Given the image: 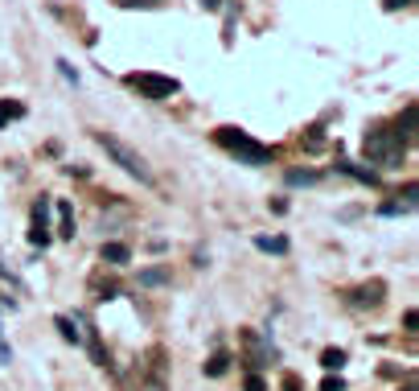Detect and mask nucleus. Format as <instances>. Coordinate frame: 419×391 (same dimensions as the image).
I'll list each match as a JSON object with an SVG mask.
<instances>
[{
	"label": "nucleus",
	"instance_id": "obj_1",
	"mask_svg": "<svg viewBox=\"0 0 419 391\" xmlns=\"http://www.w3.org/2000/svg\"><path fill=\"white\" fill-rule=\"evenodd\" d=\"M95 140H99V148H103V152H107V157H111L128 177H136V181H144V186H152V181H157L152 169H148V161H144L132 145H123L119 136H111V132H95Z\"/></svg>",
	"mask_w": 419,
	"mask_h": 391
},
{
	"label": "nucleus",
	"instance_id": "obj_2",
	"mask_svg": "<svg viewBox=\"0 0 419 391\" xmlns=\"http://www.w3.org/2000/svg\"><path fill=\"white\" fill-rule=\"evenodd\" d=\"M214 140L226 148L231 157H238L243 165H267V161H276V148L251 140V136H247V132H238V128H218V132H214Z\"/></svg>",
	"mask_w": 419,
	"mask_h": 391
},
{
	"label": "nucleus",
	"instance_id": "obj_3",
	"mask_svg": "<svg viewBox=\"0 0 419 391\" xmlns=\"http://www.w3.org/2000/svg\"><path fill=\"white\" fill-rule=\"evenodd\" d=\"M403 148H407V145L399 140L395 132H382V128L366 136V157L378 161V165H387V169H395L399 161H403Z\"/></svg>",
	"mask_w": 419,
	"mask_h": 391
},
{
	"label": "nucleus",
	"instance_id": "obj_4",
	"mask_svg": "<svg viewBox=\"0 0 419 391\" xmlns=\"http://www.w3.org/2000/svg\"><path fill=\"white\" fill-rule=\"evenodd\" d=\"M128 87L140 91L144 99H173L181 91V83L169 78V74H128Z\"/></svg>",
	"mask_w": 419,
	"mask_h": 391
},
{
	"label": "nucleus",
	"instance_id": "obj_5",
	"mask_svg": "<svg viewBox=\"0 0 419 391\" xmlns=\"http://www.w3.org/2000/svg\"><path fill=\"white\" fill-rule=\"evenodd\" d=\"M144 379H148V391H164L169 387V354H164V346H152L148 354H144Z\"/></svg>",
	"mask_w": 419,
	"mask_h": 391
},
{
	"label": "nucleus",
	"instance_id": "obj_6",
	"mask_svg": "<svg viewBox=\"0 0 419 391\" xmlns=\"http://www.w3.org/2000/svg\"><path fill=\"white\" fill-rule=\"evenodd\" d=\"M349 305L353 309H378L382 305V296H387V284L382 280H370V284H358V289H349Z\"/></svg>",
	"mask_w": 419,
	"mask_h": 391
},
{
	"label": "nucleus",
	"instance_id": "obj_7",
	"mask_svg": "<svg viewBox=\"0 0 419 391\" xmlns=\"http://www.w3.org/2000/svg\"><path fill=\"white\" fill-rule=\"evenodd\" d=\"M132 260V247L128 243H103V264H111V268H123Z\"/></svg>",
	"mask_w": 419,
	"mask_h": 391
},
{
	"label": "nucleus",
	"instance_id": "obj_8",
	"mask_svg": "<svg viewBox=\"0 0 419 391\" xmlns=\"http://www.w3.org/2000/svg\"><path fill=\"white\" fill-rule=\"evenodd\" d=\"M403 145H411L415 140V103H407V112H403V120H399V132H395Z\"/></svg>",
	"mask_w": 419,
	"mask_h": 391
},
{
	"label": "nucleus",
	"instance_id": "obj_9",
	"mask_svg": "<svg viewBox=\"0 0 419 391\" xmlns=\"http://www.w3.org/2000/svg\"><path fill=\"white\" fill-rule=\"evenodd\" d=\"M226 371H231V354H226V350H218V354H210V359H206V375H210V379H222Z\"/></svg>",
	"mask_w": 419,
	"mask_h": 391
},
{
	"label": "nucleus",
	"instance_id": "obj_10",
	"mask_svg": "<svg viewBox=\"0 0 419 391\" xmlns=\"http://www.w3.org/2000/svg\"><path fill=\"white\" fill-rule=\"evenodd\" d=\"M58 235L74 239V210H70V202H58Z\"/></svg>",
	"mask_w": 419,
	"mask_h": 391
},
{
	"label": "nucleus",
	"instance_id": "obj_11",
	"mask_svg": "<svg viewBox=\"0 0 419 391\" xmlns=\"http://www.w3.org/2000/svg\"><path fill=\"white\" fill-rule=\"evenodd\" d=\"M337 169H341V173H349V177H358L362 186H378V173H374V169H358L353 161H337Z\"/></svg>",
	"mask_w": 419,
	"mask_h": 391
},
{
	"label": "nucleus",
	"instance_id": "obj_12",
	"mask_svg": "<svg viewBox=\"0 0 419 391\" xmlns=\"http://www.w3.org/2000/svg\"><path fill=\"white\" fill-rule=\"evenodd\" d=\"M321 367H325V371H341V367H346V350H341V346L321 350Z\"/></svg>",
	"mask_w": 419,
	"mask_h": 391
},
{
	"label": "nucleus",
	"instance_id": "obj_13",
	"mask_svg": "<svg viewBox=\"0 0 419 391\" xmlns=\"http://www.w3.org/2000/svg\"><path fill=\"white\" fill-rule=\"evenodd\" d=\"M54 325H58V330H62V338H66V342H83V330H74V318H66V313H58V318H54Z\"/></svg>",
	"mask_w": 419,
	"mask_h": 391
},
{
	"label": "nucleus",
	"instance_id": "obj_14",
	"mask_svg": "<svg viewBox=\"0 0 419 391\" xmlns=\"http://www.w3.org/2000/svg\"><path fill=\"white\" fill-rule=\"evenodd\" d=\"M255 247L259 251H276V255H284V251H288V239H284V235H259Z\"/></svg>",
	"mask_w": 419,
	"mask_h": 391
},
{
	"label": "nucleus",
	"instance_id": "obj_15",
	"mask_svg": "<svg viewBox=\"0 0 419 391\" xmlns=\"http://www.w3.org/2000/svg\"><path fill=\"white\" fill-rule=\"evenodd\" d=\"M21 116H25L21 103H13V99H0V128H4L8 120H21Z\"/></svg>",
	"mask_w": 419,
	"mask_h": 391
},
{
	"label": "nucleus",
	"instance_id": "obj_16",
	"mask_svg": "<svg viewBox=\"0 0 419 391\" xmlns=\"http://www.w3.org/2000/svg\"><path fill=\"white\" fill-rule=\"evenodd\" d=\"M140 284H169V272H164V268H148V272H140Z\"/></svg>",
	"mask_w": 419,
	"mask_h": 391
},
{
	"label": "nucleus",
	"instance_id": "obj_17",
	"mask_svg": "<svg viewBox=\"0 0 419 391\" xmlns=\"http://www.w3.org/2000/svg\"><path fill=\"white\" fill-rule=\"evenodd\" d=\"M317 181V173H308V169H292L288 173V186H312Z\"/></svg>",
	"mask_w": 419,
	"mask_h": 391
},
{
	"label": "nucleus",
	"instance_id": "obj_18",
	"mask_svg": "<svg viewBox=\"0 0 419 391\" xmlns=\"http://www.w3.org/2000/svg\"><path fill=\"white\" fill-rule=\"evenodd\" d=\"M304 148H308V152H317V148H325V136H321V128H312V132H308V140H304Z\"/></svg>",
	"mask_w": 419,
	"mask_h": 391
},
{
	"label": "nucleus",
	"instance_id": "obj_19",
	"mask_svg": "<svg viewBox=\"0 0 419 391\" xmlns=\"http://www.w3.org/2000/svg\"><path fill=\"white\" fill-rule=\"evenodd\" d=\"M119 8H157L161 0H116Z\"/></svg>",
	"mask_w": 419,
	"mask_h": 391
},
{
	"label": "nucleus",
	"instance_id": "obj_20",
	"mask_svg": "<svg viewBox=\"0 0 419 391\" xmlns=\"http://www.w3.org/2000/svg\"><path fill=\"white\" fill-rule=\"evenodd\" d=\"M403 325L415 334V330H419V309H407V313H403Z\"/></svg>",
	"mask_w": 419,
	"mask_h": 391
},
{
	"label": "nucleus",
	"instance_id": "obj_21",
	"mask_svg": "<svg viewBox=\"0 0 419 391\" xmlns=\"http://www.w3.org/2000/svg\"><path fill=\"white\" fill-rule=\"evenodd\" d=\"M411 4H415V0H382V8H387V13H399V8H411Z\"/></svg>",
	"mask_w": 419,
	"mask_h": 391
},
{
	"label": "nucleus",
	"instance_id": "obj_22",
	"mask_svg": "<svg viewBox=\"0 0 419 391\" xmlns=\"http://www.w3.org/2000/svg\"><path fill=\"white\" fill-rule=\"evenodd\" d=\"M247 391H267V383H263L259 375H247Z\"/></svg>",
	"mask_w": 419,
	"mask_h": 391
},
{
	"label": "nucleus",
	"instance_id": "obj_23",
	"mask_svg": "<svg viewBox=\"0 0 419 391\" xmlns=\"http://www.w3.org/2000/svg\"><path fill=\"white\" fill-rule=\"evenodd\" d=\"M321 391H346V383H341V379H333V375H329L325 383H321Z\"/></svg>",
	"mask_w": 419,
	"mask_h": 391
},
{
	"label": "nucleus",
	"instance_id": "obj_24",
	"mask_svg": "<svg viewBox=\"0 0 419 391\" xmlns=\"http://www.w3.org/2000/svg\"><path fill=\"white\" fill-rule=\"evenodd\" d=\"M284 391H300V379H296V375H288V379H284Z\"/></svg>",
	"mask_w": 419,
	"mask_h": 391
},
{
	"label": "nucleus",
	"instance_id": "obj_25",
	"mask_svg": "<svg viewBox=\"0 0 419 391\" xmlns=\"http://www.w3.org/2000/svg\"><path fill=\"white\" fill-rule=\"evenodd\" d=\"M222 4H226V0H202V8H210V13H214V8H222Z\"/></svg>",
	"mask_w": 419,
	"mask_h": 391
},
{
	"label": "nucleus",
	"instance_id": "obj_26",
	"mask_svg": "<svg viewBox=\"0 0 419 391\" xmlns=\"http://www.w3.org/2000/svg\"><path fill=\"white\" fill-rule=\"evenodd\" d=\"M403 391H415V383H407V387H403Z\"/></svg>",
	"mask_w": 419,
	"mask_h": 391
}]
</instances>
